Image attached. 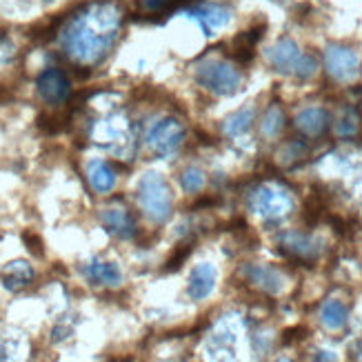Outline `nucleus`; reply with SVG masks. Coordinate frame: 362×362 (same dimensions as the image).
I'll list each match as a JSON object with an SVG mask.
<instances>
[{"mask_svg": "<svg viewBox=\"0 0 362 362\" xmlns=\"http://www.w3.org/2000/svg\"><path fill=\"white\" fill-rule=\"evenodd\" d=\"M85 278L91 285H100V287H120L122 282V272L116 262H105V260H91L83 267Z\"/></svg>", "mask_w": 362, "mask_h": 362, "instance_id": "12", "label": "nucleus"}, {"mask_svg": "<svg viewBox=\"0 0 362 362\" xmlns=\"http://www.w3.org/2000/svg\"><path fill=\"white\" fill-rule=\"evenodd\" d=\"M180 185L187 194H200L204 185H207V174L198 167H187L180 176Z\"/></svg>", "mask_w": 362, "mask_h": 362, "instance_id": "22", "label": "nucleus"}, {"mask_svg": "<svg viewBox=\"0 0 362 362\" xmlns=\"http://www.w3.org/2000/svg\"><path fill=\"white\" fill-rule=\"evenodd\" d=\"M296 127L300 129L305 136H311V138L322 136L329 127V116L320 107H309L296 116Z\"/></svg>", "mask_w": 362, "mask_h": 362, "instance_id": "18", "label": "nucleus"}, {"mask_svg": "<svg viewBox=\"0 0 362 362\" xmlns=\"http://www.w3.org/2000/svg\"><path fill=\"white\" fill-rule=\"evenodd\" d=\"M216 287V269L209 262L196 264L192 274H189V285L187 293L192 296V300H204L207 296H211Z\"/></svg>", "mask_w": 362, "mask_h": 362, "instance_id": "13", "label": "nucleus"}, {"mask_svg": "<svg viewBox=\"0 0 362 362\" xmlns=\"http://www.w3.org/2000/svg\"><path fill=\"white\" fill-rule=\"evenodd\" d=\"M254 116L256 112L251 107H245V109H238L235 114H231L227 120H225V134L231 136V138H240L245 136L251 124H254Z\"/></svg>", "mask_w": 362, "mask_h": 362, "instance_id": "20", "label": "nucleus"}, {"mask_svg": "<svg viewBox=\"0 0 362 362\" xmlns=\"http://www.w3.org/2000/svg\"><path fill=\"white\" fill-rule=\"evenodd\" d=\"M347 318H349L347 305L336 300V298L327 300L322 305V309H320V320H322V325L329 329V332H340V329L347 325Z\"/></svg>", "mask_w": 362, "mask_h": 362, "instance_id": "19", "label": "nucleus"}, {"mask_svg": "<svg viewBox=\"0 0 362 362\" xmlns=\"http://www.w3.org/2000/svg\"><path fill=\"white\" fill-rule=\"evenodd\" d=\"M13 58H16V47H13V42L5 34H0V67L7 65V62H11Z\"/></svg>", "mask_w": 362, "mask_h": 362, "instance_id": "25", "label": "nucleus"}, {"mask_svg": "<svg viewBox=\"0 0 362 362\" xmlns=\"http://www.w3.org/2000/svg\"><path fill=\"white\" fill-rule=\"evenodd\" d=\"M36 89H38L40 100L49 107H60V105L69 103V98H71V83H69L67 74L60 67L45 69L38 76Z\"/></svg>", "mask_w": 362, "mask_h": 362, "instance_id": "8", "label": "nucleus"}, {"mask_svg": "<svg viewBox=\"0 0 362 362\" xmlns=\"http://www.w3.org/2000/svg\"><path fill=\"white\" fill-rule=\"evenodd\" d=\"M194 76H196V83L202 89L216 93V96H233L243 85L240 71L235 69L231 62L216 60V58L200 60L194 69Z\"/></svg>", "mask_w": 362, "mask_h": 362, "instance_id": "3", "label": "nucleus"}, {"mask_svg": "<svg viewBox=\"0 0 362 362\" xmlns=\"http://www.w3.org/2000/svg\"><path fill=\"white\" fill-rule=\"evenodd\" d=\"M122 27L114 3H91L76 11L60 29V45L76 65L93 67L112 54Z\"/></svg>", "mask_w": 362, "mask_h": 362, "instance_id": "1", "label": "nucleus"}, {"mask_svg": "<svg viewBox=\"0 0 362 362\" xmlns=\"http://www.w3.org/2000/svg\"><path fill=\"white\" fill-rule=\"evenodd\" d=\"M245 278L254 287H258L260 291H267V293H278L282 289V276L274 269V267L249 264L245 269Z\"/></svg>", "mask_w": 362, "mask_h": 362, "instance_id": "16", "label": "nucleus"}, {"mask_svg": "<svg viewBox=\"0 0 362 362\" xmlns=\"http://www.w3.org/2000/svg\"><path fill=\"white\" fill-rule=\"evenodd\" d=\"M23 238H25V243L29 245V251H31V254H34V256H42V240L38 238V235H34V233H25Z\"/></svg>", "mask_w": 362, "mask_h": 362, "instance_id": "26", "label": "nucleus"}, {"mask_svg": "<svg viewBox=\"0 0 362 362\" xmlns=\"http://www.w3.org/2000/svg\"><path fill=\"white\" fill-rule=\"evenodd\" d=\"M336 129H338L340 136H354L356 129H358V116H356V112H344V116L336 124Z\"/></svg>", "mask_w": 362, "mask_h": 362, "instance_id": "23", "label": "nucleus"}, {"mask_svg": "<svg viewBox=\"0 0 362 362\" xmlns=\"http://www.w3.org/2000/svg\"><path fill=\"white\" fill-rule=\"evenodd\" d=\"M282 127H285V114H282V109L278 105H274L267 109V114L260 122V129L267 138H276L282 132Z\"/></svg>", "mask_w": 362, "mask_h": 362, "instance_id": "21", "label": "nucleus"}, {"mask_svg": "<svg viewBox=\"0 0 362 362\" xmlns=\"http://www.w3.org/2000/svg\"><path fill=\"white\" fill-rule=\"evenodd\" d=\"M185 143V127L176 118H163L147 134V147L158 158H171Z\"/></svg>", "mask_w": 362, "mask_h": 362, "instance_id": "7", "label": "nucleus"}, {"mask_svg": "<svg viewBox=\"0 0 362 362\" xmlns=\"http://www.w3.org/2000/svg\"><path fill=\"white\" fill-rule=\"evenodd\" d=\"M91 140L124 160H127L129 153H134V132L129 120L122 114H109L107 118L93 122Z\"/></svg>", "mask_w": 362, "mask_h": 362, "instance_id": "2", "label": "nucleus"}, {"mask_svg": "<svg viewBox=\"0 0 362 362\" xmlns=\"http://www.w3.org/2000/svg\"><path fill=\"white\" fill-rule=\"evenodd\" d=\"M87 180H89V187L96 194H109L116 187V169L109 163L100 160V158L89 160V165H87Z\"/></svg>", "mask_w": 362, "mask_h": 362, "instance_id": "15", "label": "nucleus"}, {"mask_svg": "<svg viewBox=\"0 0 362 362\" xmlns=\"http://www.w3.org/2000/svg\"><path fill=\"white\" fill-rule=\"evenodd\" d=\"M327 74L338 83H349L360 74V58L354 49L342 45H332L325 52Z\"/></svg>", "mask_w": 362, "mask_h": 362, "instance_id": "9", "label": "nucleus"}, {"mask_svg": "<svg viewBox=\"0 0 362 362\" xmlns=\"http://www.w3.org/2000/svg\"><path fill=\"white\" fill-rule=\"evenodd\" d=\"M36 278V272H34V267H31L29 262L25 260H13L9 262L3 274H0V280H3V285L7 291H21L25 287H29L31 282H34Z\"/></svg>", "mask_w": 362, "mask_h": 362, "instance_id": "14", "label": "nucleus"}, {"mask_svg": "<svg viewBox=\"0 0 362 362\" xmlns=\"http://www.w3.org/2000/svg\"><path fill=\"white\" fill-rule=\"evenodd\" d=\"M267 58H269L272 67L280 74H293L298 78H311L318 69V62L313 56L303 54L300 47H298L293 40L282 38L280 42H276L269 52H267Z\"/></svg>", "mask_w": 362, "mask_h": 362, "instance_id": "5", "label": "nucleus"}, {"mask_svg": "<svg viewBox=\"0 0 362 362\" xmlns=\"http://www.w3.org/2000/svg\"><path fill=\"white\" fill-rule=\"evenodd\" d=\"M140 9L147 13H163L169 7H174V0H138Z\"/></svg>", "mask_w": 362, "mask_h": 362, "instance_id": "24", "label": "nucleus"}, {"mask_svg": "<svg viewBox=\"0 0 362 362\" xmlns=\"http://www.w3.org/2000/svg\"><path fill=\"white\" fill-rule=\"evenodd\" d=\"M138 204L151 223H165L171 214V189L158 171H147L138 182Z\"/></svg>", "mask_w": 362, "mask_h": 362, "instance_id": "4", "label": "nucleus"}, {"mask_svg": "<svg viewBox=\"0 0 362 362\" xmlns=\"http://www.w3.org/2000/svg\"><path fill=\"white\" fill-rule=\"evenodd\" d=\"M189 16L200 23V27L204 29V34H207V36H211L216 29H223L231 21V11L225 9V7H218V5L192 9V11H189Z\"/></svg>", "mask_w": 362, "mask_h": 362, "instance_id": "17", "label": "nucleus"}, {"mask_svg": "<svg viewBox=\"0 0 362 362\" xmlns=\"http://www.w3.org/2000/svg\"><path fill=\"white\" fill-rule=\"evenodd\" d=\"M249 207L258 216L267 220H278L285 218L293 209L291 196L278 185H260L254 194L249 196Z\"/></svg>", "mask_w": 362, "mask_h": 362, "instance_id": "6", "label": "nucleus"}, {"mask_svg": "<svg viewBox=\"0 0 362 362\" xmlns=\"http://www.w3.org/2000/svg\"><path fill=\"white\" fill-rule=\"evenodd\" d=\"M282 251L293 260H313L320 254V243L300 231H289L282 235Z\"/></svg>", "mask_w": 362, "mask_h": 362, "instance_id": "11", "label": "nucleus"}, {"mask_svg": "<svg viewBox=\"0 0 362 362\" xmlns=\"http://www.w3.org/2000/svg\"><path fill=\"white\" fill-rule=\"evenodd\" d=\"M100 223L103 227L116 235V238H122V240H129L136 235L138 231V225H136V218L132 216L129 209L124 207H109V209H103L100 211Z\"/></svg>", "mask_w": 362, "mask_h": 362, "instance_id": "10", "label": "nucleus"}]
</instances>
